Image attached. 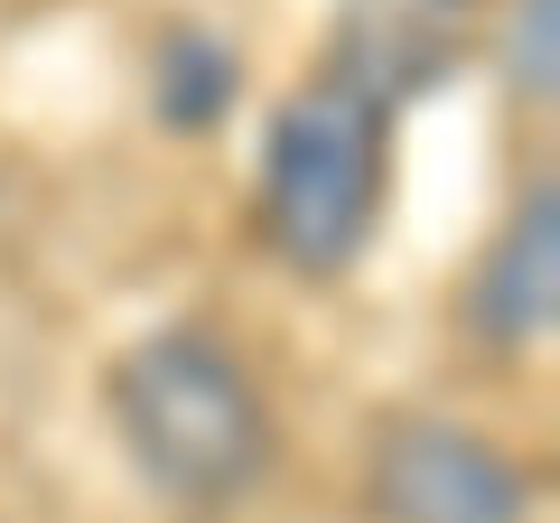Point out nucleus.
Instances as JSON below:
<instances>
[{
	"instance_id": "obj_1",
	"label": "nucleus",
	"mask_w": 560,
	"mask_h": 523,
	"mask_svg": "<svg viewBox=\"0 0 560 523\" xmlns=\"http://www.w3.org/2000/svg\"><path fill=\"white\" fill-rule=\"evenodd\" d=\"M113 430L131 467L168 504H243L271 467V403L243 374V356L206 327H150L140 346L113 356Z\"/></svg>"
},
{
	"instance_id": "obj_2",
	"label": "nucleus",
	"mask_w": 560,
	"mask_h": 523,
	"mask_svg": "<svg viewBox=\"0 0 560 523\" xmlns=\"http://www.w3.org/2000/svg\"><path fill=\"white\" fill-rule=\"evenodd\" d=\"M383 187H393V113L364 103L355 84L318 75L271 113L253 206H261V243L300 281H337L346 262L374 243Z\"/></svg>"
},
{
	"instance_id": "obj_3",
	"label": "nucleus",
	"mask_w": 560,
	"mask_h": 523,
	"mask_svg": "<svg viewBox=\"0 0 560 523\" xmlns=\"http://www.w3.org/2000/svg\"><path fill=\"white\" fill-rule=\"evenodd\" d=\"M374 523H533V477L504 440L440 411H393L364 449Z\"/></svg>"
},
{
	"instance_id": "obj_4",
	"label": "nucleus",
	"mask_w": 560,
	"mask_h": 523,
	"mask_svg": "<svg viewBox=\"0 0 560 523\" xmlns=\"http://www.w3.org/2000/svg\"><path fill=\"white\" fill-rule=\"evenodd\" d=\"M458 47H467V0H337L327 75L401 113L458 66Z\"/></svg>"
},
{
	"instance_id": "obj_5",
	"label": "nucleus",
	"mask_w": 560,
	"mask_h": 523,
	"mask_svg": "<svg viewBox=\"0 0 560 523\" xmlns=\"http://www.w3.org/2000/svg\"><path fill=\"white\" fill-rule=\"evenodd\" d=\"M458 309H467V327H477L495 356L551 346V318H560V197L551 187H533V197L495 224V243L477 253Z\"/></svg>"
},
{
	"instance_id": "obj_6",
	"label": "nucleus",
	"mask_w": 560,
	"mask_h": 523,
	"mask_svg": "<svg viewBox=\"0 0 560 523\" xmlns=\"http://www.w3.org/2000/svg\"><path fill=\"white\" fill-rule=\"evenodd\" d=\"M160 103H168V121H215L234 103V47L178 38L168 47V75H160Z\"/></svg>"
},
{
	"instance_id": "obj_7",
	"label": "nucleus",
	"mask_w": 560,
	"mask_h": 523,
	"mask_svg": "<svg viewBox=\"0 0 560 523\" xmlns=\"http://www.w3.org/2000/svg\"><path fill=\"white\" fill-rule=\"evenodd\" d=\"M504 84L523 103H551V84H560V10L551 0H514L504 10Z\"/></svg>"
}]
</instances>
